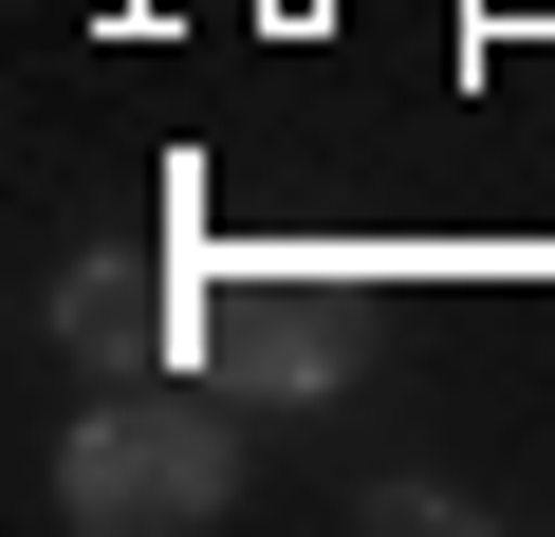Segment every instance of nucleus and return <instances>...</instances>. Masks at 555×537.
<instances>
[{
    "label": "nucleus",
    "mask_w": 555,
    "mask_h": 537,
    "mask_svg": "<svg viewBox=\"0 0 555 537\" xmlns=\"http://www.w3.org/2000/svg\"><path fill=\"white\" fill-rule=\"evenodd\" d=\"M222 389H185V408H149V389H112L75 445H56V519H93V537H185V519H222L241 500V426H204Z\"/></svg>",
    "instance_id": "nucleus-2"
},
{
    "label": "nucleus",
    "mask_w": 555,
    "mask_h": 537,
    "mask_svg": "<svg viewBox=\"0 0 555 537\" xmlns=\"http://www.w3.org/2000/svg\"><path fill=\"white\" fill-rule=\"evenodd\" d=\"M56 353L75 371H185V279L167 259H75L56 279Z\"/></svg>",
    "instance_id": "nucleus-3"
},
{
    "label": "nucleus",
    "mask_w": 555,
    "mask_h": 537,
    "mask_svg": "<svg viewBox=\"0 0 555 537\" xmlns=\"http://www.w3.org/2000/svg\"><path fill=\"white\" fill-rule=\"evenodd\" d=\"M371 371V279L315 241H241V259H185V389L222 408H334Z\"/></svg>",
    "instance_id": "nucleus-1"
}]
</instances>
